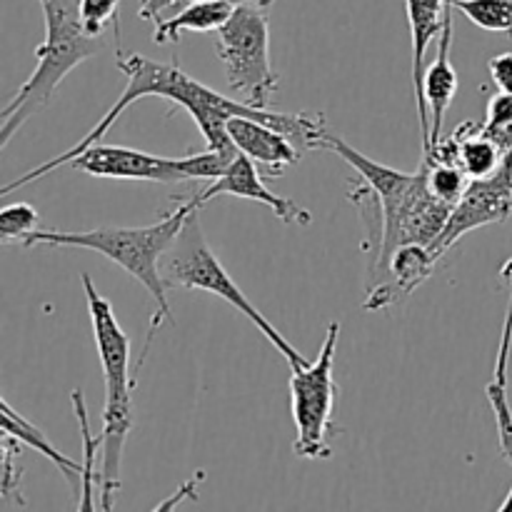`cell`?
<instances>
[{
	"label": "cell",
	"instance_id": "22",
	"mask_svg": "<svg viewBox=\"0 0 512 512\" xmlns=\"http://www.w3.org/2000/svg\"><path fill=\"white\" fill-rule=\"evenodd\" d=\"M20 448H23V443L20 440H15L13 435H5L3 433V460H0V500H3V505H20L23 508L25 500L23 495H20V480H23V470L15 465V458L20 455Z\"/></svg>",
	"mask_w": 512,
	"mask_h": 512
},
{
	"label": "cell",
	"instance_id": "23",
	"mask_svg": "<svg viewBox=\"0 0 512 512\" xmlns=\"http://www.w3.org/2000/svg\"><path fill=\"white\" fill-rule=\"evenodd\" d=\"M120 0H80V18H83L85 30L95 38L103 35L108 25H113L115 38L120 40V20H118Z\"/></svg>",
	"mask_w": 512,
	"mask_h": 512
},
{
	"label": "cell",
	"instance_id": "20",
	"mask_svg": "<svg viewBox=\"0 0 512 512\" xmlns=\"http://www.w3.org/2000/svg\"><path fill=\"white\" fill-rule=\"evenodd\" d=\"M453 8L478 28L512 35V0H453Z\"/></svg>",
	"mask_w": 512,
	"mask_h": 512
},
{
	"label": "cell",
	"instance_id": "10",
	"mask_svg": "<svg viewBox=\"0 0 512 512\" xmlns=\"http://www.w3.org/2000/svg\"><path fill=\"white\" fill-rule=\"evenodd\" d=\"M512 215V150H508L493 175L470 180L463 198L453 205L448 225L440 233V238L430 245L435 258H443L460 238H465L473 230L483 225L505 223Z\"/></svg>",
	"mask_w": 512,
	"mask_h": 512
},
{
	"label": "cell",
	"instance_id": "7",
	"mask_svg": "<svg viewBox=\"0 0 512 512\" xmlns=\"http://www.w3.org/2000/svg\"><path fill=\"white\" fill-rule=\"evenodd\" d=\"M215 53L225 65L230 90L253 108H270L278 75L270 63L268 8L258 0L235 5L228 23L215 30Z\"/></svg>",
	"mask_w": 512,
	"mask_h": 512
},
{
	"label": "cell",
	"instance_id": "26",
	"mask_svg": "<svg viewBox=\"0 0 512 512\" xmlns=\"http://www.w3.org/2000/svg\"><path fill=\"white\" fill-rule=\"evenodd\" d=\"M500 510H505V512H508V510H512V490H510L508 500H505V503H503V505H500Z\"/></svg>",
	"mask_w": 512,
	"mask_h": 512
},
{
	"label": "cell",
	"instance_id": "17",
	"mask_svg": "<svg viewBox=\"0 0 512 512\" xmlns=\"http://www.w3.org/2000/svg\"><path fill=\"white\" fill-rule=\"evenodd\" d=\"M0 410H3V433L13 435L15 440H20V443L28 445V448L38 450L43 458H48L50 463L65 475V480L70 483L73 493L80 495V485H83V463H75V460H70L68 455L60 453V450L45 438L43 430H40L38 425L30 423L28 418H23L18 410H13V405H10L8 400H3Z\"/></svg>",
	"mask_w": 512,
	"mask_h": 512
},
{
	"label": "cell",
	"instance_id": "5",
	"mask_svg": "<svg viewBox=\"0 0 512 512\" xmlns=\"http://www.w3.org/2000/svg\"><path fill=\"white\" fill-rule=\"evenodd\" d=\"M45 18V40L35 48V70L0 113V150L33 115L48 108L55 90L88 58L100 53L103 40L90 35L80 18V0H38Z\"/></svg>",
	"mask_w": 512,
	"mask_h": 512
},
{
	"label": "cell",
	"instance_id": "18",
	"mask_svg": "<svg viewBox=\"0 0 512 512\" xmlns=\"http://www.w3.org/2000/svg\"><path fill=\"white\" fill-rule=\"evenodd\" d=\"M70 403H73L75 420H78L80 438H83V485H80L78 495V510H93L95 508V488L100 485V475H95V460H98L103 440L100 435L90 433V418L88 408H85L83 390L75 388L70 393Z\"/></svg>",
	"mask_w": 512,
	"mask_h": 512
},
{
	"label": "cell",
	"instance_id": "25",
	"mask_svg": "<svg viewBox=\"0 0 512 512\" xmlns=\"http://www.w3.org/2000/svg\"><path fill=\"white\" fill-rule=\"evenodd\" d=\"M490 78H493L495 88L512 93V53H500L490 58L488 63Z\"/></svg>",
	"mask_w": 512,
	"mask_h": 512
},
{
	"label": "cell",
	"instance_id": "8",
	"mask_svg": "<svg viewBox=\"0 0 512 512\" xmlns=\"http://www.w3.org/2000/svg\"><path fill=\"white\" fill-rule=\"evenodd\" d=\"M340 323L328 325L320 353L315 363L305 368H293L290 375V408L295 423V455L305 460H328L330 440L335 435L333 410L338 385L333 378L335 350H338Z\"/></svg>",
	"mask_w": 512,
	"mask_h": 512
},
{
	"label": "cell",
	"instance_id": "6",
	"mask_svg": "<svg viewBox=\"0 0 512 512\" xmlns=\"http://www.w3.org/2000/svg\"><path fill=\"white\" fill-rule=\"evenodd\" d=\"M198 210L200 208H195L193 213L185 218L178 238L173 240L168 253L163 255V278L165 283H168V288L203 290V293L218 295L225 303L233 305L235 310H240V313L265 335V340L288 360L290 368H305V365H310L308 360L300 355V350H295L293 345L280 335V330H275L273 323L245 298L240 285L230 278L228 270L223 268V263L215 258L208 240H205L203 228H200Z\"/></svg>",
	"mask_w": 512,
	"mask_h": 512
},
{
	"label": "cell",
	"instance_id": "3",
	"mask_svg": "<svg viewBox=\"0 0 512 512\" xmlns=\"http://www.w3.org/2000/svg\"><path fill=\"white\" fill-rule=\"evenodd\" d=\"M195 208H200V203L195 195H190V198L183 200L178 208L170 210L168 215H163L158 223L145 225V228H95L83 230V233H78V230L38 228L20 245H23V248L53 245V248L95 250V253L105 255V258L113 260L115 265H120V268L128 275H133L138 283H143L145 290H148L155 300V315L153 320H150V338L148 345H145V353H148L150 340H153L158 325H163V320L173 323V313H170L168 303V283H165L163 273H160V263H163V255L168 253L173 240L178 238L185 218H188Z\"/></svg>",
	"mask_w": 512,
	"mask_h": 512
},
{
	"label": "cell",
	"instance_id": "13",
	"mask_svg": "<svg viewBox=\"0 0 512 512\" xmlns=\"http://www.w3.org/2000/svg\"><path fill=\"white\" fill-rule=\"evenodd\" d=\"M435 263H438V258L428 245L410 243L395 250L388 260V268H385V278L368 290L365 310L375 313V310H385L408 298L418 285H423L433 275Z\"/></svg>",
	"mask_w": 512,
	"mask_h": 512
},
{
	"label": "cell",
	"instance_id": "21",
	"mask_svg": "<svg viewBox=\"0 0 512 512\" xmlns=\"http://www.w3.org/2000/svg\"><path fill=\"white\" fill-rule=\"evenodd\" d=\"M40 228L38 210L30 203H13L0 210V240L3 243H23L33 230Z\"/></svg>",
	"mask_w": 512,
	"mask_h": 512
},
{
	"label": "cell",
	"instance_id": "15",
	"mask_svg": "<svg viewBox=\"0 0 512 512\" xmlns=\"http://www.w3.org/2000/svg\"><path fill=\"white\" fill-rule=\"evenodd\" d=\"M450 45H453V5H450L448 15H445L438 55H435L433 63L428 65L423 80L425 103H428L430 110V150H433V145L440 143V138H443L445 113H448V108L455 100V93H458V70H455L453 58H450Z\"/></svg>",
	"mask_w": 512,
	"mask_h": 512
},
{
	"label": "cell",
	"instance_id": "12",
	"mask_svg": "<svg viewBox=\"0 0 512 512\" xmlns=\"http://www.w3.org/2000/svg\"><path fill=\"white\" fill-rule=\"evenodd\" d=\"M410 20V43H413V90H415V108H418L420 138H423V155L430 153V110L425 103V55L428 45L440 38L445 25V15L453 0H405Z\"/></svg>",
	"mask_w": 512,
	"mask_h": 512
},
{
	"label": "cell",
	"instance_id": "19",
	"mask_svg": "<svg viewBox=\"0 0 512 512\" xmlns=\"http://www.w3.org/2000/svg\"><path fill=\"white\" fill-rule=\"evenodd\" d=\"M425 173H428V188L435 198L443 203L455 205L470 185V175L460 168L458 163H448V160L438 158H423Z\"/></svg>",
	"mask_w": 512,
	"mask_h": 512
},
{
	"label": "cell",
	"instance_id": "4",
	"mask_svg": "<svg viewBox=\"0 0 512 512\" xmlns=\"http://www.w3.org/2000/svg\"><path fill=\"white\" fill-rule=\"evenodd\" d=\"M85 298H88L90 325H93L95 348H98L100 368L105 378L103 403V430H100V508L113 510L120 493V468H123V450L133 428V365H130V338L120 328L113 313V305L98 293L90 275H80Z\"/></svg>",
	"mask_w": 512,
	"mask_h": 512
},
{
	"label": "cell",
	"instance_id": "16",
	"mask_svg": "<svg viewBox=\"0 0 512 512\" xmlns=\"http://www.w3.org/2000/svg\"><path fill=\"white\" fill-rule=\"evenodd\" d=\"M233 0H195L185 5L173 18L155 25L153 40L158 45L178 43L183 33H215L220 25L228 23L235 10Z\"/></svg>",
	"mask_w": 512,
	"mask_h": 512
},
{
	"label": "cell",
	"instance_id": "14",
	"mask_svg": "<svg viewBox=\"0 0 512 512\" xmlns=\"http://www.w3.org/2000/svg\"><path fill=\"white\" fill-rule=\"evenodd\" d=\"M228 133L233 138L235 148L243 155H248L250 160H255L258 165L270 168L273 178H278L283 173V168H290V165H295L303 158L298 145L288 135L260 123L255 118L235 115V118L228 120Z\"/></svg>",
	"mask_w": 512,
	"mask_h": 512
},
{
	"label": "cell",
	"instance_id": "24",
	"mask_svg": "<svg viewBox=\"0 0 512 512\" xmlns=\"http://www.w3.org/2000/svg\"><path fill=\"white\" fill-rule=\"evenodd\" d=\"M190 0H138V15L148 23H163L188 5Z\"/></svg>",
	"mask_w": 512,
	"mask_h": 512
},
{
	"label": "cell",
	"instance_id": "1",
	"mask_svg": "<svg viewBox=\"0 0 512 512\" xmlns=\"http://www.w3.org/2000/svg\"><path fill=\"white\" fill-rule=\"evenodd\" d=\"M115 63L123 70L128 83H125L123 93L115 100L113 108L105 113V118L85 135L80 143H75L73 148L65 150L63 155H55L48 163L38 165L30 173H25L23 178L13 180L8 185L10 190H20L25 185L35 183L38 178H45L53 170H58L60 165H68L75 155H80L83 150H88L90 145L100 143L105 133L115 125V120L125 113L133 103L143 98H165L173 105H183L185 113L195 120L200 135L205 138V145L218 153L235 155L240 153L235 148L233 138L228 133V120L235 118V115H245V118H255L260 123L270 125V128L280 130V133L288 135L295 145H298L300 153L305 150L320 148V140L325 135V115L323 113H310V110H303V113H275L270 108H253V105L243 103V100H233L228 95L218 93V90L208 88L200 80H195L193 75L185 73L178 65V60H170V63H158V60L143 58V55H125L120 50H115Z\"/></svg>",
	"mask_w": 512,
	"mask_h": 512
},
{
	"label": "cell",
	"instance_id": "2",
	"mask_svg": "<svg viewBox=\"0 0 512 512\" xmlns=\"http://www.w3.org/2000/svg\"><path fill=\"white\" fill-rule=\"evenodd\" d=\"M320 148L340 155L373 188V193L380 200L383 245H380L378 275L370 285V288H375L385 278V268H388V260L395 250L410 243L430 248L440 238V233L448 225L450 213H453V205L443 203L430 193L425 165H420V170H415V173H403V170H395L390 165L378 163V160H370L368 155H363L358 148L345 143L330 130H325Z\"/></svg>",
	"mask_w": 512,
	"mask_h": 512
},
{
	"label": "cell",
	"instance_id": "9",
	"mask_svg": "<svg viewBox=\"0 0 512 512\" xmlns=\"http://www.w3.org/2000/svg\"><path fill=\"white\" fill-rule=\"evenodd\" d=\"M238 158V155H235ZM235 158L208 148L183 158L143 153L133 148L95 143L70 160V168L88 173L93 178L108 180H148V183H188V180H215L230 168Z\"/></svg>",
	"mask_w": 512,
	"mask_h": 512
},
{
	"label": "cell",
	"instance_id": "11",
	"mask_svg": "<svg viewBox=\"0 0 512 512\" xmlns=\"http://www.w3.org/2000/svg\"><path fill=\"white\" fill-rule=\"evenodd\" d=\"M218 195H230V198H243V200H253V203H263L273 210L275 218H280L283 223L288 225H305L313 223V215H310L308 208L303 205L293 203L290 198H280L275 195L268 185L263 183L260 178V170L255 160H250L248 155L238 153V158L230 163V168L225 170L220 178L210 180L200 193H195L198 203H208V200L218 198Z\"/></svg>",
	"mask_w": 512,
	"mask_h": 512
}]
</instances>
